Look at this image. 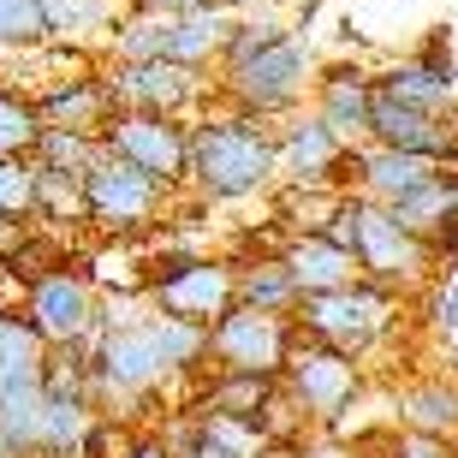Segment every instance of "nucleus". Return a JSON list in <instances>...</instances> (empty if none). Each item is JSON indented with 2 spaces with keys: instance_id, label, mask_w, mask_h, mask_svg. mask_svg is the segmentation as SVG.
Masks as SVG:
<instances>
[{
  "instance_id": "obj_40",
  "label": "nucleus",
  "mask_w": 458,
  "mask_h": 458,
  "mask_svg": "<svg viewBox=\"0 0 458 458\" xmlns=\"http://www.w3.org/2000/svg\"><path fill=\"white\" fill-rule=\"evenodd\" d=\"M6 453H13V441H6V428H0V458H6Z\"/></svg>"
},
{
  "instance_id": "obj_33",
  "label": "nucleus",
  "mask_w": 458,
  "mask_h": 458,
  "mask_svg": "<svg viewBox=\"0 0 458 458\" xmlns=\"http://www.w3.org/2000/svg\"><path fill=\"white\" fill-rule=\"evenodd\" d=\"M36 131H42L36 107L30 102H13V96H0V155H30Z\"/></svg>"
},
{
  "instance_id": "obj_7",
  "label": "nucleus",
  "mask_w": 458,
  "mask_h": 458,
  "mask_svg": "<svg viewBox=\"0 0 458 458\" xmlns=\"http://www.w3.org/2000/svg\"><path fill=\"white\" fill-rule=\"evenodd\" d=\"M292 340H298V322H286L280 310L233 304L221 322H208V352L233 375H280Z\"/></svg>"
},
{
  "instance_id": "obj_4",
  "label": "nucleus",
  "mask_w": 458,
  "mask_h": 458,
  "mask_svg": "<svg viewBox=\"0 0 458 458\" xmlns=\"http://www.w3.org/2000/svg\"><path fill=\"white\" fill-rule=\"evenodd\" d=\"M310 78H316V48L298 30H286L280 42L256 48L250 60L226 66V96L238 102V114L262 119V114H280V107L298 102L310 89Z\"/></svg>"
},
{
  "instance_id": "obj_11",
  "label": "nucleus",
  "mask_w": 458,
  "mask_h": 458,
  "mask_svg": "<svg viewBox=\"0 0 458 458\" xmlns=\"http://www.w3.org/2000/svg\"><path fill=\"white\" fill-rule=\"evenodd\" d=\"M375 89L393 96V102H405V107H417V114H446L453 107V89H458V66H453L446 36H428L411 60L387 66L375 78Z\"/></svg>"
},
{
  "instance_id": "obj_39",
  "label": "nucleus",
  "mask_w": 458,
  "mask_h": 458,
  "mask_svg": "<svg viewBox=\"0 0 458 458\" xmlns=\"http://www.w3.org/2000/svg\"><path fill=\"white\" fill-rule=\"evenodd\" d=\"M131 458H173V446H167V441H137Z\"/></svg>"
},
{
  "instance_id": "obj_20",
  "label": "nucleus",
  "mask_w": 458,
  "mask_h": 458,
  "mask_svg": "<svg viewBox=\"0 0 458 458\" xmlns=\"http://www.w3.org/2000/svg\"><path fill=\"white\" fill-rule=\"evenodd\" d=\"M435 173H441V161H428V155L369 143V149H363V173H357V197H369V203H393V197L417 191L423 179H435Z\"/></svg>"
},
{
  "instance_id": "obj_15",
  "label": "nucleus",
  "mask_w": 458,
  "mask_h": 458,
  "mask_svg": "<svg viewBox=\"0 0 458 458\" xmlns=\"http://www.w3.org/2000/svg\"><path fill=\"white\" fill-rule=\"evenodd\" d=\"M167 375V363H161V352H155L149 327H107L102 352H96V381L114 393H149L155 381Z\"/></svg>"
},
{
  "instance_id": "obj_26",
  "label": "nucleus",
  "mask_w": 458,
  "mask_h": 458,
  "mask_svg": "<svg viewBox=\"0 0 458 458\" xmlns=\"http://www.w3.org/2000/svg\"><path fill=\"white\" fill-rule=\"evenodd\" d=\"M42 375L36 381H13V387H0V428H6V441L13 446H30L36 453V428H42Z\"/></svg>"
},
{
  "instance_id": "obj_28",
  "label": "nucleus",
  "mask_w": 458,
  "mask_h": 458,
  "mask_svg": "<svg viewBox=\"0 0 458 458\" xmlns=\"http://www.w3.org/2000/svg\"><path fill=\"white\" fill-rule=\"evenodd\" d=\"M114 54H119V66L161 60V54H167V13H143V6H137V18H125L114 30Z\"/></svg>"
},
{
  "instance_id": "obj_3",
  "label": "nucleus",
  "mask_w": 458,
  "mask_h": 458,
  "mask_svg": "<svg viewBox=\"0 0 458 458\" xmlns=\"http://www.w3.org/2000/svg\"><path fill=\"white\" fill-rule=\"evenodd\" d=\"M292 310H298V334L334 345L345 357H363L375 340H387L399 298L387 286H375V280H345L334 292H304Z\"/></svg>"
},
{
  "instance_id": "obj_25",
  "label": "nucleus",
  "mask_w": 458,
  "mask_h": 458,
  "mask_svg": "<svg viewBox=\"0 0 458 458\" xmlns=\"http://www.w3.org/2000/svg\"><path fill=\"white\" fill-rule=\"evenodd\" d=\"M42 363H48V340H42L24 316H0V387L36 381Z\"/></svg>"
},
{
  "instance_id": "obj_27",
  "label": "nucleus",
  "mask_w": 458,
  "mask_h": 458,
  "mask_svg": "<svg viewBox=\"0 0 458 458\" xmlns=\"http://www.w3.org/2000/svg\"><path fill=\"white\" fill-rule=\"evenodd\" d=\"M36 167H48V173H84L89 161H96V137H84V131H60V125H42L36 131Z\"/></svg>"
},
{
  "instance_id": "obj_36",
  "label": "nucleus",
  "mask_w": 458,
  "mask_h": 458,
  "mask_svg": "<svg viewBox=\"0 0 458 458\" xmlns=\"http://www.w3.org/2000/svg\"><path fill=\"white\" fill-rule=\"evenodd\" d=\"M298 458H357V453H345L340 441H316V446H304Z\"/></svg>"
},
{
  "instance_id": "obj_9",
  "label": "nucleus",
  "mask_w": 458,
  "mask_h": 458,
  "mask_svg": "<svg viewBox=\"0 0 458 458\" xmlns=\"http://www.w3.org/2000/svg\"><path fill=\"white\" fill-rule=\"evenodd\" d=\"M185 125H173L167 114H125V107H114L102 125V149L125 155V161H137L143 173H155L161 185H173V179H185Z\"/></svg>"
},
{
  "instance_id": "obj_21",
  "label": "nucleus",
  "mask_w": 458,
  "mask_h": 458,
  "mask_svg": "<svg viewBox=\"0 0 458 458\" xmlns=\"http://www.w3.org/2000/svg\"><path fill=\"white\" fill-rule=\"evenodd\" d=\"M399 423L417 428V435L458 441V381L435 375V381H417V387H405V393H399Z\"/></svg>"
},
{
  "instance_id": "obj_5",
  "label": "nucleus",
  "mask_w": 458,
  "mask_h": 458,
  "mask_svg": "<svg viewBox=\"0 0 458 458\" xmlns=\"http://www.w3.org/2000/svg\"><path fill=\"white\" fill-rule=\"evenodd\" d=\"M161 179L143 173L137 161L114 149H96V161L84 167V215L89 221H102L107 233H143L155 221V208H161Z\"/></svg>"
},
{
  "instance_id": "obj_31",
  "label": "nucleus",
  "mask_w": 458,
  "mask_h": 458,
  "mask_svg": "<svg viewBox=\"0 0 458 458\" xmlns=\"http://www.w3.org/2000/svg\"><path fill=\"white\" fill-rule=\"evenodd\" d=\"M48 42L42 0H0V48H36Z\"/></svg>"
},
{
  "instance_id": "obj_37",
  "label": "nucleus",
  "mask_w": 458,
  "mask_h": 458,
  "mask_svg": "<svg viewBox=\"0 0 458 458\" xmlns=\"http://www.w3.org/2000/svg\"><path fill=\"white\" fill-rule=\"evenodd\" d=\"M137 6H143V13H185V6H197V0H137Z\"/></svg>"
},
{
  "instance_id": "obj_13",
  "label": "nucleus",
  "mask_w": 458,
  "mask_h": 458,
  "mask_svg": "<svg viewBox=\"0 0 458 458\" xmlns=\"http://www.w3.org/2000/svg\"><path fill=\"white\" fill-rule=\"evenodd\" d=\"M24 322L42 334V340H84L89 327H96V304H89V286L78 280V274H42L30 292V316Z\"/></svg>"
},
{
  "instance_id": "obj_10",
  "label": "nucleus",
  "mask_w": 458,
  "mask_h": 458,
  "mask_svg": "<svg viewBox=\"0 0 458 458\" xmlns=\"http://www.w3.org/2000/svg\"><path fill=\"white\" fill-rule=\"evenodd\" d=\"M102 84H107V102L125 107V114H167V119L203 96L197 66H179L167 54H161V60H131V66H119Z\"/></svg>"
},
{
  "instance_id": "obj_18",
  "label": "nucleus",
  "mask_w": 458,
  "mask_h": 458,
  "mask_svg": "<svg viewBox=\"0 0 458 458\" xmlns=\"http://www.w3.org/2000/svg\"><path fill=\"white\" fill-rule=\"evenodd\" d=\"M280 262H286L298 298H304V292H334V286H345V280H357V256L345 250V244H334L327 233H292Z\"/></svg>"
},
{
  "instance_id": "obj_14",
  "label": "nucleus",
  "mask_w": 458,
  "mask_h": 458,
  "mask_svg": "<svg viewBox=\"0 0 458 458\" xmlns=\"http://www.w3.org/2000/svg\"><path fill=\"white\" fill-rule=\"evenodd\" d=\"M274 149H280V179L274 185H334L345 143L310 114V119H292L286 137H274Z\"/></svg>"
},
{
  "instance_id": "obj_2",
  "label": "nucleus",
  "mask_w": 458,
  "mask_h": 458,
  "mask_svg": "<svg viewBox=\"0 0 458 458\" xmlns=\"http://www.w3.org/2000/svg\"><path fill=\"white\" fill-rule=\"evenodd\" d=\"M322 233L357 256V274H369L375 286H387V292L417 286V280L435 268V250H428L423 233L399 226L381 203H369V197H352V191L340 197V208H334V221H327Z\"/></svg>"
},
{
  "instance_id": "obj_22",
  "label": "nucleus",
  "mask_w": 458,
  "mask_h": 458,
  "mask_svg": "<svg viewBox=\"0 0 458 458\" xmlns=\"http://www.w3.org/2000/svg\"><path fill=\"white\" fill-rule=\"evenodd\" d=\"M274 405H280V375H233V369H226L221 381L203 393V411L244 417V423H262Z\"/></svg>"
},
{
  "instance_id": "obj_24",
  "label": "nucleus",
  "mask_w": 458,
  "mask_h": 458,
  "mask_svg": "<svg viewBox=\"0 0 458 458\" xmlns=\"http://www.w3.org/2000/svg\"><path fill=\"white\" fill-rule=\"evenodd\" d=\"M48 387V381H42ZM89 435V411L78 393L66 387H48L42 393V428H36V453H72V446H84Z\"/></svg>"
},
{
  "instance_id": "obj_19",
  "label": "nucleus",
  "mask_w": 458,
  "mask_h": 458,
  "mask_svg": "<svg viewBox=\"0 0 458 458\" xmlns=\"http://www.w3.org/2000/svg\"><path fill=\"white\" fill-rule=\"evenodd\" d=\"M107 114H114V102H107V84H102V78H66L54 96H42V102H36V119H42V125L84 131V137H96V143H102Z\"/></svg>"
},
{
  "instance_id": "obj_32",
  "label": "nucleus",
  "mask_w": 458,
  "mask_h": 458,
  "mask_svg": "<svg viewBox=\"0 0 458 458\" xmlns=\"http://www.w3.org/2000/svg\"><path fill=\"white\" fill-rule=\"evenodd\" d=\"M292 24L286 18H274V13H256V18H238L233 24V36H226V48H221V60L226 66H238V60H250L256 48H268V42H280Z\"/></svg>"
},
{
  "instance_id": "obj_23",
  "label": "nucleus",
  "mask_w": 458,
  "mask_h": 458,
  "mask_svg": "<svg viewBox=\"0 0 458 458\" xmlns=\"http://www.w3.org/2000/svg\"><path fill=\"white\" fill-rule=\"evenodd\" d=\"M233 298L250 310H280L286 316L298 304V286H292V274L280 256H256V262H238L233 268Z\"/></svg>"
},
{
  "instance_id": "obj_38",
  "label": "nucleus",
  "mask_w": 458,
  "mask_h": 458,
  "mask_svg": "<svg viewBox=\"0 0 458 458\" xmlns=\"http://www.w3.org/2000/svg\"><path fill=\"white\" fill-rule=\"evenodd\" d=\"M185 458H221V453H215V446H208L203 435H197V428H191V435H185Z\"/></svg>"
},
{
  "instance_id": "obj_12",
  "label": "nucleus",
  "mask_w": 458,
  "mask_h": 458,
  "mask_svg": "<svg viewBox=\"0 0 458 458\" xmlns=\"http://www.w3.org/2000/svg\"><path fill=\"white\" fill-rule=\"evenodd\" d=\"M363 137L381 143V149L428 155V161H446V155L458 149V125H446V114H417V107L393 102V96H381V89H375V102H369V125H363Z\"/></svg>"
},
{
  "instance_id": "obj_30",
  "label": "nucleus",
  "mask_w": 458,
  "mask_h": 458,
  "mask_svg": "<svg viewBox=\"0 0 458 458\" xmlns=\"http://www.w3.org/2000/svg\"><path fill=\"white\" fill-rule=\"evenodd\" d=\"M48 36H89L114 18V0H42Z\"/></svg>"
},
{
  "instance_id": "obj_29",
  "label": "nucleus",
  "mask_w": 458,
  "mask_h": 458,
  "mask_svg": "<svg viewBox=\"0 0 458 458\" xmlns=\"http://www.w3.org/2000/svg\"><path fill=\"white\" fill-rule=\"evenodd\" d=\"M36 215V161L30 155H0V221Z\"/></svg>"
},
{
  "instance_id": "obj_35",
  "label": "nucleus",
  "mask_w": 458,
  "mask_h": 458,
  "mask_svg": "<svg viewBox=\"0 0 458 458\" xmlns=\"http://www.w3.org/2000/svg\"><path fill=\"white\" fill-rule=\"evenodd\" d=\"M428 322L441 327L446 340H458V274H446L441 286H435V298H428Z\"/></svg>"
},
{
  "instance_id": "obj_6",
  "label": "nucleus",
  "mask_w": 458,
  "mask_h": 458,
  "mask_svg": "<svg viewBox=\"0 0 458 458\" xmlns=\"http://www.w3.org/2000/svg\"><path fill=\"white\" fill-rule=\"evenodd\" d=\"M280 375H286L292 399L304 405L310 423H340V411H352L357 387H363V375H357V357L334 352V345L310 340V334H298L286 352V363H280Z\"/></svg>"
},
{
  "instance_id": "obj_34",
  "label": "nucleus",
  "mask_w": 458,
  "mask_h": 458,
  "mask_svg": "<svg viewBox=\"0 0 458 458\" xmlns=\"http://www.w3.org/2000/svg\"><path fill=\"white\" fill-rule=\"evenodd\" d=\"M387 458H458L453 441H441V435H417V428H405V435H393Z\"/></svg>"
},
{
  "instance_id": "obj_8",
  "label": "nucleus",
  "mask_w": 458,
  "mask_h": 458,
  "mask_svg": "<svg viewBox=\"0 0 458 458\" xmlns=\"http://www.w3.org/2000/svg\"><path fill=\"white\" fill-rule=\"evenodd\" d=\"M149 298L161 316H179V322H221L226 310L238 304L233 298V268L226 262H208V256H167L149 280Z\"/></svg>"
},
{
  "instance_id": "obj_17",
  "label": "nucleus",
  "mask_w": 458,
  "mask_h": 458,
  "mask_svg": "<svg viewBox=\"0 0 458 458\" xmlns=\"http://www.w3.org/2000/svg\"><path fill=\"white\" fill-rule=\"evenodd\" d=\"M233 24H238L233 0H197V6H185V13H173L167 18V60H179V66H203L208 54L226 48Z\"/></svg>"
},
{
  "instance_id": "obj_1",
  "label": "nucleus",
  "mask_w": 458,
  "mask_h": 458,
  "mask_svg": "<svg viewBox=\"0 0 458 458\" xmlns=\"http://www.w3.org/2000/svg\"><path fill=\"white\" fill-rule=\"evenodd\" d=\"M185 173L208 203H238V197H256L280 179V149L256 114L203 119L185 137Z\"/></svg>"
},
{
  "instance_id": "obj_16",
  "label": "nucleus",
  "mask_w": 458,
  "mask_h": 458,
  "mask_svg": "<svg viewBox=\"0 0 458 458\" xmlns=\"http://www.w3.org/2000/svg\"><path fill=\"white\" fill-rule=\"evenodd\" d=\"M369 102H375V72L352 66V60H340V66H327L322 78H316V119H322L340 143L363 137V125H369Z\"/></svg>"
}]
</instances>
